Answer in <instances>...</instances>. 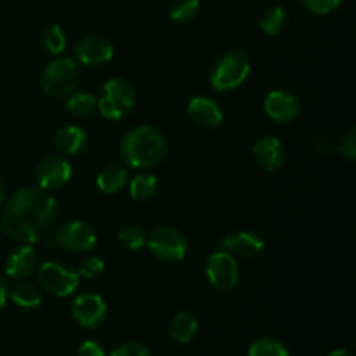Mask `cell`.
Returning a JSON list of instances; mask_svg holds the SVG:
<instances>
[{
  "label": "cell",
  "mask_w": 356,
  "mask_h": 356,
  "mask_svg": "<svg viewBox=\"0 0 356 356\" xmlns=\"http://www.w3.org/2000/svg\"><path fill=\"white\" fill-rule=\"evenodd\" d=\"M250 58L242 49H233L225 52L218 61L212 65L209 73V83L218 92L235 90L249 79Z\"/></svg>",
  "instance_id": "cell-3"
},
{
  "label": "cell",
  "mask_w": 356,
  "mask_h": 356,
  "mask_svg": "<svg viewBox=\"0 0 356 356\" xmlns=\"http://www.w3.org/2000/svg\"><path fill=\"white\" fill-rule=\"evenodd\" d=\"M97 235L96 229L86 221L80 219H72V221L63 222L54 233V238L49 242V247H61L73 254L89 252L96 247Z\"/></svg>",
  "instance_id": "cell-8"
},
{
  "label": "cell",
  "mask_w": 356,
  "mask_h": 356,
  "mask_svg": "<svg viewBox=\"0 0 356 356\" xmlns=\"http://www.w3.org/2000/svg\"><path fill=\"white\" fill-rule=\"evenodd\" d=\"M198 332V318L191 312H181L170 320L169 336L174 343L188 344Z\"/></svg>",
  "instance_id": "cell-19"
},
{
  "label": "cell",
  "mask_w": 356,
  "mask_h": 356,
  "mask_svg": "<svg viewBox=\"0 0 356 356\" xmlns=\"http://www.w3.org/2000/svg\"><path fill=\"white\" fill-rule=\"evenodd\" d=\"M58 218V204L49 191L42 188H21L3 204V233L17 243H35L44 238Z\"/></svg>",
  "instance_id": "cell-1"
},
{
  "label": "cell",
  "mask_w": 356,
  "mask_h": 356,
  "mask_svg": "<svg viewBox=\"0 0 356 356\" xmlns=\"http://www.w3.org/2000/svg\"><path fill=\"white\" fill-rule=\"evenodd\" d=\"M339 153L343 159H346L348 162H355L356 160V129L351 127L350 131L344 134L343 141L339 145Z\"/></svg>",
  "instance_id": "cell-32"
},
{
  "label": "cell",
  "mask_w": 356,
  "mask_h": 356,
  "mask_svg": "<svg viewBox=\"0 0 356 356\" xmlns=\"http://www.w3.org/2000/svg\"><path fill=\"white\" fill-rule=\"evenodd\" d=\"M118 242L129 250H141L143 247H146V240H148V235H146L145 229L138 225H127L118 232L117 235Z\"/></svg>",
  "instance_id": "cell-27"
},
{
  "label": "cell",
  "mask_w": 356,
  "mask_h": 356,
  "mask_svg": "<svg viewBox=\"0 0 356 356\" xmlns=\"http://www.w3.org/2000/svg\"><path fill=\"white\" fill-rule=\"evenodd\" d=\"M289 24V10L282 6L270 7L263 16L259 17V28L263 33L275 37L280 35Z\"/></svg>",
  "instance_id": "cell-21"
},
{
  "label": "cell",
  "mask_w": 356,
  "mask_h": 356,
  "mask_svg": "<svg viewBox=\"0 0 356 356\" xmlns=\"http://www.w3.org/2000/svg\"><path fill=\"white\" fill-rule=\"evenodd\" d=\"M76 356H106L104 348L97 341H83L76 350Z\"/></svg>",
  "instance_id": "cell-33"
},
{
  "label": "cell",
  "mask_w": 356,
  "mask_h": 356,
  "mask_svg": "<svg viewBox=\"0 0 356 356\" xmlns=\"http://www.w3.org/2000/svg\"><path fill=\"white\" fill-rule=\"evenodd\" d=\"M89 145V136L79 125H65L54 136V146L65 155H79Z\"/></svg>",
  "instance_id": "cell-18"
},
{
  "label": "cell",
  "mask_w": 356,
  "mask_h": 356,
  "mask_svg": "<svg viewBox=\"0 0 356 356\" xmlns=\"http://www.w3.org/2000/svg\"><path fill=\"white\" fill-rule=\"evenodd\" d=\"M110 356H152V353H149V350L143 343L129 341V343H124L118 348H115Z\"/></svg>",
  "instance_id": "cell-31"
},
{
  "label": "cell",
  "mask_w": 356,
  "mask_h": 356,
  "mask_svg": "<svg viewBox=\"0 0 356 356\" xmlns=\"http://www.w3.org/2000/svg\"><path fill=\"white\" fill-rule=\"evenodd\" d=\"M75 56L82 65L96 68L113 58V45L99 35H89L75 45Z\"/></svg>",
  "instance_id": "cell-15"
},
{
  "label": "cell",
  "mask_w": 356,
  "mask_h": 356,
  "mask_svg": "<svg viewBox=\"0 0 356 356\" xmlns=\"http://www.w3.org/2000/svg\"><path fill=\"white\" fill-rule=\"evenodd\" d=\"M257 165L266 172H277L285 163V148L282 141L275 136H263L257 139L252 148Z\"/></svg>",
  "instance_id": "cell-17"
},
{
  "label": "cell",
  "mask_w": 356,
  "mask_h": 356,
  "mask_svg": "<svg viewBox=\"0 0 356 356\" xmlns=\"http://www.w3.org/2000/svg\"><path fill=\"white\" fill-rule=\"evenodd\" d=\"M45 51L52 56H59L66 49V33L59 24H49L42 35Z\"/></svg>",
  "instance_id": "cell-28"
},
{
  "label": "cell",
  "mask_w": 356,
  "mask_h": 356,
  "mask_svg": "<svg viewBox=\"0 0 356 356\" xmlns=\"http://www.w3.org/2000/svg\"><path fill=\"white\" fill-rule=\"evenodd\" d=\"M159 191V179L153 174H139L132 177L129 184V195L136 202H146L153 198Z\"/></svg>",
  "instance_id": "cell-23"
},
{
  "label": "cell",
  "mask_w": 356,
  "mask_h": 356,
  "mask_svg": "<svg viewBox=\"0 0 356 356\" xmlns=\"http://www.w3.org/2000/svg\"><path fill=\"white\" fill-rule=\"evenodd\" d=\"M35 176H37L38 188L45 191H56L61 190L65 184L70 183L73 176V169L68 160L63 159V156L52 155L38 163Z\"/></svg>",
  "instance_id": "cell-11"
},
{
  "label": "cell",
  "mask_w": 356,
  "mask_h": 356,
  "mask_svg": "<svg viewBox=\"0 0 356 356\" xmlns=\"http://www.w3.org/2000/svg\"><path fill=\"white\" fill-rule=\"evenodd\" d=\"M3 198H6V193H3V184H2V179H0V209H2L3 205Z\"/></svg>",
  "instance_id": "cell-37"
},
{
  "label": "cell",
  "mask_w": 356,
  "mask_h": 356,
  "mask_svg": "<svg viewBox=\"0 0 356 356\" xmlns=\"http://www.w3.org/2000/svg\"><path fill=\"white\" fill-rule=\"evenodd\" d=\"M72 316L83 329H99L108 316V306L99 294L86 292L73 299Z\"/></svg>",
  "instance_id": "cell-10"
},
{
  "label": "cell",
  "mask_w": 356,
  "mask_h": 356,
  "mask_svg": "<svg viewBox=\"0 0 356 356\" xmlns=\"http://www.w3.org/2000/svg\"><path fill=\"white\" fill-rule=\"evenodd\" d=\"M149 252L163 263H179L186 257L188 240L179 229L172 226H159L146 240Z\"/></svg>",
  "instance_id": "cell-7"
},
{
  "label": "cell",
  "mask_w": 356,
  "mask_h": 356,
  "mask_svg": "<svg viewBox=\"0 0 356 356\" xmlns=\"http://www.w3.org/2000/svg\"><path fill=\"white\" fill-rule=\"evenodd\" d=\"M104 271V261L99 256H87L83 257L80 266L76 268V273L80 278H86V280H92L97 278Z\"/></svg>",
  "instance_id": "cell-29"
},
{
  "label": "cell",
  "mask_w": 356,
  "mask_h": 356,
  "mask_svg": "<svg viewBox=\"0 0 356 356\" xmlns=\"http://www.w3.org/2000/svg\"><path fill=\"white\" fill-rule=\"evenodd\" d=\"M264 113L277 124H291L301 113V103L298 97L285 89L270 90L264 97Z\"/></svg>",
  "instance_id": "cell-12"
},
{
  "label": "cell",
  "mask_w": 356,
  "mask_h": 356,
  "mask_svg": "<svg viewBox=\"0 0 356 356\" xmlns=\"http://www.w3.org/2000/svg\"><path fill=\"white\" fill-rule=\"evenodd\" d=\"M38 287L54 298H68L79 287L80 277L76 270L58 263V261H47L40 264L37 270Z\"/></svg>",
  "instance_id": "cell-6"
},
{
  "label": "cell",
  "mask_w": 356,
  "mask_h": 356,
  "mask_svg": "<svg viewBox=\"0 0 356 356\" xmlns=\"http://www.w3.org/2000/svg\"><path fill=\"white\" fill-rule=\"evenodd\" d=\"M200 0H172L169 7V17L174 23H190L198 16Z\"/></svg>",
  "instance_id": "cell-25"
},
{
  "label": "cell",
  "mask_w": 356,
  "mask_h": 356,
  "mask_svg": "<svg viewBox=\"0 0 356 356\" xmlns=\"http://www.w3.org/2000/svg\"><path fill=\"white\" fill-rule=\"evenodd\" d=\"M65 108L73 117H90L96 111V97L90 92L72 94L65 101Z\"/></svg>",
  "instance_id": "cell-24"
},
{
  "label": "cell",
  "mask_w": 356,
  "mask_h": 356,
  "mask_svg": "<svg viewBox=\"0 0 356 356\" xmlns=\"http://www.w3.org/2000/svg\"><path fill=\"white\" fill-rule=\"evenodd\" d=\"M96 184L103 193L115 195L127 184V172L120 165H108L97 174Z\"/></svg>",
  "instance_id": "cell-20"
},
{
  "label": "cell",
  "mask_w": 356,
  "mask_h": 356,
  "mask_svg": "<svg viewBox=\"0 0 356 356\" xmlns=\"http://www.w3.org/2000/svg\"><path fill=\"white\" fill-rule=\"evenodd\" d=\"M42 89L47 96L52 97H66L75 92L80 83V68L72 58H58L52 59L44 68L40 76Z\"/></svg>",
  "instance_id": "cell-5"
},
{
  "label": "cell",
  "mask_w": 356,
  "mask_h": 356,
  "mask_svg": "<svg viewBox=\"0 0 356 356\" xmlns=\"http://www.w3.org/2000/svg\"><path fill=\"white\" fill-rule=\"evenodd\" d=\"M327 356H353V353L348 350H334V351H330Z\"/></svg>",
  "instance_id": "cell-36"
},
{
  "label": "cell",
  "mask_w": 356,
  "mask_h": 356,
  "mask_svg": "<svg viewBox=\"0 0 356 356\" xmlns=\"http://www.w3.org/2000/svg\"><path fill=\"white\" fill-rule=\"evenodd\" d=\"M38 270V256L30 243H19L6 259V275L10 280L23 282L33 277Z\"/></svg>",
  "instance_id": "cell-13"
},
{
  "label": "cell",
  "mask_w": 356,
  "mask_h": 356,
  "mask_svg": "<svg viewBox=\"0 0 356 356\" xmlns=\"http://www.w3.org/2000/svg\"><path fill=\"white\" fill-rule=\"evenodd\" d=\"M10 301L23 309L38 308V306L42 305L40 287H37V285L33 284H28V282L23 280L10 291Z\"/></svg>",
  "instance_id": "cell-22"
},
{
  "label": "cell",
  "mask_w": 356,
  "mask_h": 356,
  "mask_svg": "<svg viewBox=\"0 0 356 356\" xmlns=\"http://www.w3.org/2000/svg\"><path fill=\"white\" fill-rule=\"evenodd\" d=\"M7 296H9V289H7V280L0 275V309L6 306Z\"/></svg>",
  "instance_id": "cell-35"
},
{
  "label": "cell",
  "mask_w": 356,
  "mask_h": 356,
  "mask_svg": "<svg viewBox=\"0 0 356 356\" xmlns=\"http://www.w3.org/2000/svg\"><path fill=\"white\" fill-rule=\"evenodd\" d=\"M222 250L232 254L233 257H242V259H256L264 252L263 236L256 232H236L232 235H226L221 240Z\"/></svg>",
  "instance_id": "cell-14"
},
{
  "label": "cell",
  "mask_w": 356,
  "mask_h": 356,
  "mask_svg": "<svg viewBox=\"0 0 356 356\" xmlns=\"http://www.w3.org/2000/svg\"><path fill=\"white\" fill-rule=\"evenodd\" d=\"M205 277L218 292L235 291L240 282L238 263L226 250H218L205 261Z\"/></svg>",
  "instance_id": "cell-9"
},
{
  "label": "cell",
  "mask_w": 356,
  "mask_h": 356,
  "mask_svg": "<svg viewBox=\"0 0 356 356\" xmlns=\"http://www.w3.org/2000/svg\"><path fill=\"white\" fill-rule=\"evenodd\" d=\"M313 148L318 153H322V155H332V153L336 152V145H334V141L329 136H318V138L313 141Z\"/></svg>",
  "instance_id": "cell-34"
},
{
  "label": "cell",
  "mask_w": 356,
  "mask_h": 356,
  "mask_svg": "<svg viewBox=\"0 0 356 356\" xmlns=\"http://www.w3.org/2000/svg\"><path fill=\"white\" fill-rule=\"evenodd\" d=\"M165 138L152 125H138L131 129L120 143L122 160L138 170L155 169L165 159Z\"/></svg>",
  "instance_id": "cell-2"
},
{
  "label": "cell",
  "mask_w": 356,
  "mask_h": 356,
  "mask_svg": "<svg viewBox=\"0 0 356 356\" xmlns=\"http://www.w3.org/2000/svg\"><path fill=\"white\" fill-rule=\"evenodd\" d=\"M186 113L193 124L204 129H216L225 120L221 106L218 101L207 96H197L188 103Z\"/></svg>",
  "instance_id": "cell-16"
},
{
  "label": "cell",
  "mask_w": 356,
  "mask_h": 356,
  "mask_svg": "<svg viewBox=\"0 0 356 356\" xmlns=\"http://www.w3.org/2000/svg\"><path fill=\"white\" fill-rule=\"evenodd\" d=\"M247 356H291L287 346L275 337H261L254 341Z\"/></svg>",
  "instance_id": "cell-26"
},
{
  "label": "cell",
  "mask_w": 356,
  "mask_h": 356,
  "mask_svg": "<svg viewBox=\"0 0 356 356\" xmlns=\"http://www.w3.org/2000/svg\"><path fill=\"white\" fill-rule=\"evenodd\" d=\"M299 2L308 13L316 14V16H325V14L334 13L344 0H299Z\"/></svg>",
  "instance_id": "cell-30"
},
{
  "label": "cell",
  "mask_w": 356,
  "mask_h": 356,
  "mask_svg": "<svg viewBox=\"0 0 356 356\" xmlns=\"http://www.w3.org/2000/svg\"><path fill=\"white\" fill-rule=\"evenodd\" d=\"M136 106V89L129 80L113 76L101 89L96 99V110L108 120H122Z\"/></svg>",
  "instance_id": "cell-4"
}]
</instances>
